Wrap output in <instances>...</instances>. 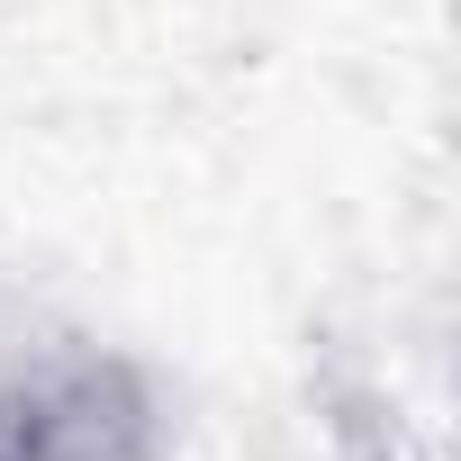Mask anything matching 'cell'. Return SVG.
I'll list each match as a JSON object with an SVG mask.
<instances>
[{
  "label": "cell",
  "mask_w": 461,
  "mask_h": 461,
  "mask_svg": "<svg viewBox=\"0 0 461 461\" xmlns=\"http://www.w3.org/2000/svg\"><path fill=\"white\" fill-rule=\"evenodd\" d=\"M10 335H19V326H0V362H10Z\"/></svg>",
  "instance_id": "2"
},
{
  "label": "cell",
  "mask_w": 461,
  "mask_h": 461,
  "mask_svg": "<svg viewBox=\"0 0 461 461\" xmlns=\"http://www.w3.org/2000/svg\"><path fill=\"white\" fill-rule=\"evenodd\" d=\"M181 416L145 353L82 326H19L0 362V461H172Z\"/></svg>",
  "instance_id": "1"
}]
</instances>
